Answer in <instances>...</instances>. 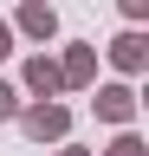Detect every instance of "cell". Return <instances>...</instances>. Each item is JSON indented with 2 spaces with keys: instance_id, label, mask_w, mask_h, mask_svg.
I'll return each mask as SVG.
<instances>
[{
  "instance_id": "cell-4",
  "label": "cell",
  "mask_w": 149,
  "mask_h": 156,
  "mask_svg": "<svg viewBox=\"0 0 149 156\" xmlns=\"http://www.w3.org/2000/svg\"><path fill=\"white\" fill-rule=\"evenodd\" d=\"M20 85H26L32 98H59V91H65V78H59V58H52V52H32L26 65H20Z\"/></svg>"
},
{
  "instance_id": "cell-1",
  "label": "cell",
  "mask_w": 149,
  "mask_h": 156,
  "mask_svg": "<svg viewBox=\"0 0 149 156\" xmlns=\"http://www.w3.org/2000/svg\"><path fill=\"white\" fill-rule=\"evenodd\" d=\"M13 117H20V130L32 136V143H59V136H71V111L59 104V98H32V104H20Z\"/></svg>"
},
{
  "instance_id": "cell-7",
  "label": "cell",
  "mask_w": 149,
  "mask_h": 156,
  "mask_svg": "<svg viewBox=\"0 0 149 156\" xmlns=\"http://www.w3.org/2000/svg\"><path fill=\"white\" fill-rule=\"evenodd\" d=\"M97 156H149V143L136 136V124H123V136H117L110 150H97Z\"/></svg>"
},
{
  "instance_id": "cell-2",
  "label": "cell",
  "mask_w": 149,
  "mask_h": 156,
  "mask_svg": "<svg viewBox=\"0 0 149 156\" xmlns=\"http://www.w3.org/2000/svg\"><path fill=\"white\" fill-rule=\"evenodd\" d=\"M91 111H97V124H136V85L130 78H117V85H97V98H91Z\"/></svg>"
},
{
  "instance_id": "cell-8",
  "label": "cell",
  "mask_w": 149,
  "mask_h": 156,
  "mask_svg": "<svg viewBox=\"0 0 149 156\" xmlns=\"http://www.w3.org/2000/svg\"><path fill=\"white\" fill-rule=\"evenodd\" d=\"M13 111H20V85L0 78V124H13Z\"/></svg>"
},
{
  "instance_id": "cell-5",
  "label": "cell",
  "mask_w": 149,
  "mask_h": 156,
  "mask_svg": "<svg viewBox=\"0 0 149 156\" xmlns=\"http://www.w3.org/2000/svg\"><path fill=\"white\" fill-rule=\"evenodd\" d=\"M59 78H65V91L97 85V46H65L59 52Z\"/></svg>"
},
{
  "instance_id": "cell-11",
  "label": "cell",
  "mask_w": 149,
  "mask_h": 156,
  "mask_svg": "<svg viewBox=\"0 0 149 156\" xmlns=\"http://www.w3.org/2000/svg\"><path fill=\"white\" fill-rule=\"evenodd\" d=\"M52 156H91V150H71V143H65V136H59V150H52Z\"/></svg>"
},
{
  "instance_id": "cell-3",
  "label": "cell",
  "mask_w": 149,
  "mask_h": 156,
  "mask_svg": "<svg viewBox=\"0 0 149 156\" xmlns=\"http://www.w3.org/2000/svg\"><path fill=\"white\" fill-rule=\"evenodd\" d=\"M13 33H20V39H32V46L59 39V13H52V0H20V20H13Z\"/></svg>"
},
{
  "instance_id": "cell-9",
  "label": "cell",
  "mask_w": 149,
  "mask_h": 156,
  "mask_svg": "<svg viewBox=\"0 0 149 156\" xmlns=\"http://www.w3.org/2000/svg\"><path fill=\"white\" fill-rule=\"evenodd\" d=\"M117 7H123V20H130V26H143V20H149V0H117Z\"/></svg>"
},
{
  "instance_id": "cell-6",
  "label": "cell",
  "mask_w": 149,
  "mask_h": 156,
  "mask_svg": "<svg viewBox=\"0 0 149 156\" xmlns=\"http://www.w3.org/2000/svg\"><path fill=\"white\" fill-rule=\"evenodd\" d=\"M104 52H110V65H117L123 78H136V72L149 65V39H143L136 26H130V33H117V39H110V46H104Z\"/></svg>"
},
{
  "instance_id": "cell-10",
  "label": "cell",
  "mask_w": 149,
  "mask_h": 156,
  "mask_svg": "<svg viewBox=\"0 0 149 156\" xmlns=\"http://www.w3.org/2000/svg\"><path fill=\"white\" fill-rule=\"evenodd\" d=\"M13 52V20H0V58Z\"/></svg>"
}]
</instances>
